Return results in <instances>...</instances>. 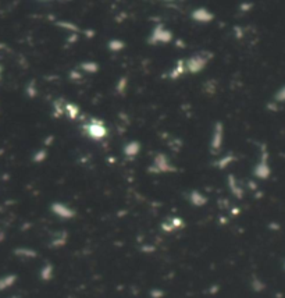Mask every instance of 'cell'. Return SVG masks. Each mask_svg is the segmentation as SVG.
Here are the masks:
<instances>
[{
  "instance_id": "1",
  "label": "cell",
  "mask_w": 285,
  "mask_h": 298,
  "mask_svg": "<svg viewBox=\"0 0 285 298\" xmlns=\"http://www.w3.org/2000/svg\"><path fill=\"white\" fill-rule=\"evenodd\" d=\"M209 58H205V56H202V54H195L192 58H189L184 64H185V72H201L206 64H208Z\"/></svg>"
},
{
  "instance_id": "2",
  "label": "cell",
  "mask_w": 285,
  "mask_h": 298,
  "mask_svg": "<svg viewBox=\"0 0 285 298\" xmlns=\"http://www.w3.org/2000/svg\"><path fill=\"white\" fill-rule=\"evenodd\" d=\"M85 130L88 132V136L95 138V140H102L107 134L104 124L100 120H97V118H92L91 122L85 126Z\"/></svg>"
},
{
  "instance_id": "3",
  "label": "cell",
  "mask_w": 285,
  "mask_h": 298,
  "mask_svg": "<svg viewBox=\"0 0 285 298\" xmlns=\"http://www.w3.org/2000/svg\"><path fill=\"white\" fill-rule=\"evenodd\" d=\"M171 39H173L171 32L163 26H156L150 35V42H153V44H167Z\"/></svg>"
},
{
  "instance_id": "4",
  "label": "cell",
  "mask_w": 285,
  "mask_h": 298,
  "mask_svg": "<svg viewBox=\"0 0 285 298\" xmlns=\"http://www.w3.org/2000/svg\"><path fill=\"white\" fill-rule=\"evenodd\" d=\"M191 17H192V20H195V21H198V22H210V21L214 18L213 13L209 12L208 8H203V7H201V8H195L194 12H192V14H191Z\"/></svg>"
},
{
  "instance_id": "5",
  "label": "cell",
  "mask_w": 285,
  "mask_h": 298,
  "mask_svg": "<svg viewBox=\"0 0 285 298\" xmlns=\"http://www.w3.org/2000/svg\"><path fill=\"white\" fill-rule=\"evenodd\" d=\"M274 99H276V102H279V104H285V86L280 88L279 91L276 92Z\"/></svg>"
},
{
  "instance_id": "6",
  "label": "cell",
  "mask_w": 285,
  "mask_h": 298,
  "mask_svg": "<svg viewBox=\"0 0 285 298\" xmlns=\"http://www.w3.org/2000/svg\"><path fill=\"white\" fill-rule=\"evenodd\" d=\"M110 49H113V50H120V49H123V44L120 40H113V42H110Z\"/></svg>"
},
{
  "instance_id": "7",
  "label": "cell",
  "mask_w": 285,
  "mask_h": 298,
  "mask_svg": "<svg viewBox=\"0 0 285 298\" xmlns=\"http://www.w3.org/2000/svg\"><path fill=\"white\" fill-rule=\"evenodd\" d=\"M164 2H175V0H164Z\"/></svg>"
}]
</instances>
